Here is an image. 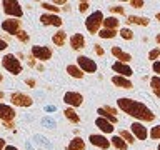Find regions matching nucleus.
Returning a JSON list of instances; mask_svg holds the SVG:
<instances>
[{
    "label": "nucleus",
    "instance_id": "1",
    "mask_svg": "<svg viewBox=\"0 0 160 150\" xmlns=\"http://www.w3.org/2000/svg\"><path fill=\"white\" fill-rule=\"evenodd\" d=\"M117 103H118L120 110H123L127 115L140 120V122H153V120H155V113L147 107V105H143L142 102H138V100L122 97V98L117 100Z\"/></svg>",
    "mask_w": 160,
    "mask_h": 150
},
{
    "label": "nucleus",
    "instance_id": "2",
    "mask_svg": "<svg viewBox=\"0 0 160 150\" xmlns=\"http://www.w3.org/2000/svg\"><path fill=\"white\" fill-rule=\"evenodd\" d=\"M2 65L5 70H8L12 75H18L22 72V63H20V60L15 57L13 53H7L5 57L2 58Z\"/></svg>",
    "mask_w": 160,
    "mask_h": 150
},
{
    "label": "nucleus",
    "instance_id": "3",
    "mask_svg": "<svg viewBox=\"0 0 160 150\" xmlns=\"http://www.w3.org/2000/svg\"><path fill=\"white\" fill-rule=\"evenodd\" d=\"M103 20H105L103 13L100 10H97V12H93L85 20V27H87V30L90 33H98V28H100V25H103Z\"/></svg>",
    "mask_w": 160,
    "mask_h": 150
},
{
    "label": "nucleus",
    "instance_id": "4",
    "mask_svg": "<svg viewBox=\"0 0 160 150\" xmlns=\"http://www.w3.org/2000/svg\"><path fill=\"white\" fill-rule=\"evenodd\" d=\"M2 7H3V12L10 15V17H15V18H20L23 15V10L20 7L18 2H13V0H3L2 2Z\"/></svg>",
    "mask_w": 160,
    "mask_h": 150
},
{
    "label": "nucleus",
    "instance_id": "5",
    "mask_svg": "<svg viewBox=\"0 0 160 150\" xmlns=\"http://www.w3.org/2000/svg\"><path fill=\"white\" fill-rule=\"evenodd\" d=\"M77 65L83 70V72H88V73L97 72V63H95L92 58L85 57V55H80V57L77 58Z\"/></svg>",
    "mask_w": 160,
    "mask_h": 150
},
{
    "label": "nucleus",
    "instance_id": "6",
    "mask_svg": "<svg viewBox=\"0 0 160 150\" xmlns=\"http://www.w3.org/2000/svg\"><path fill=\"white\" fill-rule=\"evenodd\" d=\"M13 105H17V107H30V105L33 103V100L28 97V95L25 93H20V92H15L12 93V97H10Z\"/></svg>",
    "mask_w": 160,
    "mask_h": 150
},
{
    "label": "nucleus",
    "instance_id": "7",
    "mask_svg": "<svg viewBox=\"0 0 160 150\" xmlns=\"http://www.w3.org/2000/svg\"><path fill=\"white\" fill-rule=\"evenodd\" d=\"M2 28L7 33L17 35L20 32V20H17V18H7V20H3V22H2Z\"/></svg>",
    "mask_w": 160,
    "mask_h": 150
},
{
    "label": "nucleus",
    "instance_id": "8",
    "mask_svg": "<svg viewBox=\"0 0 160 150\" xmlns=\"http://www.w3.org/2000/svg\"><path fill=\"white\" fill-rule=\"evenodd\" d=\"M32 57L38 58V60H50V57H52V50H50L48 47H40V45H35V47H32Z\"/></svg>",
    "mask_w": 160,
    "mask_h": 150
},
{
    "label": "nucleus",
    "instance_id": "9",
    "mask_svg": "<svg viewBox=\"0 0 160 150\" xmlns=\"http://www.w3.org/2000/svg\"><path fill=\"white\" fill-rule=\"evenodd\" d=\"M132 133H133V137H137L138 140H147V137H148V133L150 132H147V127H145L143 123H140V122H133L132 125Z\"/></svg>",
    "mask_w": 160,
    "mask_h": 150
},
{
    "label": "nucleus",
    "instance_id": "10",
    "mask_svg": "<svg viewBox=\"0 0 160 150\" xmlns=\"http://www.w3.org/2000/svg\"><path fill=\"white\" fill-rule=\"evenodd\" d=\"M63 102L72 105V107H80L82 102H83V97L78 92H67L63 95Z\"/></svg>",
    "mask_w": 160,
    "mask_h": 150
},
{
    "label": "nucleus",
    "instance_id": "11",
    "mask_svg": "<svg viewBox=\"0 0 160 150\" xmlns=\"http://www.w3.org/2000/svg\"><path fill=\"white\" fill-rule=\"evenodd\" d=\"M13 118H15V110L10 105L0 103V120H3L7 123V122H12Z\"/></svg>",
    "mask_w": 160,
    "mask_h": 150
},
{
    "label": "nucleus",
    "instance_id": "12",
    "mask_svg": "<svg viewBox=\"0 0 160 150\" xmlns=\"http://www.w3.org/2000/svg\"><path fill=\"white\" fill-rule=\"evenodd\" d=\"M40 22L43 25H53V27H60L62 25V18L55 13H43L40 15Z\"/></svg>",
    "mask_w": 160,
    "mask_h": 150
},
{
    "label": "nucleus",
    "instance_id": "13",
    "mask_svg": "<svg viewBox=\"0 0 160 150\" xmlns=\"http://www.w3.org/2000/svg\"><path fill=\"white\" fill-rule=\"evenodd\" d=\"M90 140V143L95 145V147H98V148H103V150H107L110 147V140H107V137H103V135H90L88 137Z\"/></svg>",
    "mask_w": 160,
    "mask_h": 150
},
{
    "label": "nucleus",
    "instance_id": "14",
    "mask_svg": "<svg viewBox=\"0 0 160 150\" xmlns=\"http://www.w3.org/2000/svg\"><path fill=\"white\" fill-rule=\"evenodd\" d=\"M112 68H113V72H117V73H120V77H130L132 75V68L128 67L127 63H122V62H115L113 65H112Z\"/></svg>",
    "mask_w": 160,
    "mask_h": 150
},
{
    "label": "nucleus",
    "instance_id": "15",
    "mask_svg": "<svg viewBox=\"0 0 160 150\" xmlns=\"http://www.w3.org/2000/svg\"><path fill=\"white\" fill-rule=\"evenodd\" d=\"M95 125H97L103 133H112L113 132V123H110L108 120L103 118V117H98L97 120H95Z\"/></svg>",
    "mask_w": 160,
    "mask_h": 150
},
{
    "label": "nucleus",
    "instance_id": "16",
    "mask_svg": "<svg viewBox=\"0 0 160 150\" xmlns=\"http://www.w3.org/2000/svg\"><path fill=\"white\" fill-rule=\"evenodd\" d=\"M112 55L115 58H118V62H122V63H127L132 60V55L127 53V52H123L122 48H118V47H112Z\"/></svg>",
    "mask_w": 160,
    "mask_h": 150
},
{
    "label": "nucleus",
    "instance_id": "17",
    "mask_svg": "<svg viewBox=\"0 0 160 150\" xmlns=\"http://www.w3.org/2000/svg\"><path fill=\"white\" fill-rule=\"evenodd\" d=\"M70 47H72L73 50H80L85 47V38L82 33H75L72 35V38H70Z\"/></svg>",
    "mask_w": 160,
    "mask_h": 150
},
{
    "label": "nucleus",
    "instance_id": "18",
    "mask_svg": "<svg viewBox=\"0 0 160 150\" xmlns=\"http://www.w3.org/2000/svg\"><path fill=\"white\" fill-rule=\"evenodd\" d=\"M112 83L115 85V87H120V88H132V87H133L132 82H130L128 78L120 77V75H115V77H112Z\"/></svg>",
    "mask_w": 160,
    "mask_h": 150
},
{
    "label": "nucleus",
    "instance_id": "19",
    "mask_svg": "<svg viewBox=\"0 0 160 150\" xmlns=\"http://www.w3.org/2000/svg\"><path fill=\"white\" fill-rule=\"evenodd\" d=\"M125 22H127V23H130V25H132V23H135V25H142V27H147L150 20H148L147 17H138V15H130V17H128L127 20H125Z\"/></svg>",
    "mask_w": 160,
    "mask_h": 150
},
{
    "label": "nucleus",
    "instance_id": "20",
    "mask_svg": "<svg viewBox=\"0 0 160 150\" xmlns=\"http://www.w3.org/2000/svg\"><path fill=\"white\" fill-rule=\"evenodd\" d=\"M110 143H112L117 150H127V145H128L122 137H120V135H115V137L110 138Z\"/></svg>",
    "mask_w": 160,
    "mask_h": 150
},
{
    "label": "nucleus",
    "instance_id": "21",
    "mask_svg": "<svg viewBox=\"0 0 160 150\" xmlns=\"http://www.w3.org/2000/svg\"><path fill=\"white\" fill-rule=\"evenodd\" d=\"M67 150H85V142L80 137H75L72 142L68 143Z\"/></svg>",
    "mask_w": 160,
    "mask_h": 150
},
{
    "label": "nucleus",
    "instance_id": "22",
    "mask_svg": "<svg viewBox=\"0 0 160 150\" xmlns=\"http://www.w3.org/2000/svg\"><path fill=\"white\" fill-rule=\"evenodd\" d=\"M67 73L72 75L73 78H82L83 77V70L78 67V65H68L67 67Z\"/></svg>",
    "mask_w": 160,
    "mask_h": 150
},
{
    "label": "nucleus",
    "instance_id": "23",
    "mask_svg": "<svg viewBox=\"0 0 160 150\" xmlns=\"http://www.w3.org/2000/svg\"><path fill=\"white\" fill-rule=\"evenodd\" d=\"M52 40H53V43L57 45V47H63L65 42H67V33L65 32H57L52 37Z\"/></svg>",
    "mask_w": 160,
    "mask_h": 150
},
{
    "label": "nucleus",
    "instance_id": "24",
    "mask_svg": "<svg viewBox=\"0 0 160 150\" xmlns=\"http://www.w3.org/2000/svg\"><path fill=\"white\" fill-rule=\"evenodd\" d=\"M118 20L115 18V17H107L103 20V27L105 28H108V30H117L118 28Z\"/></svg>",
    "mask_w": 160,
    "mask_h": 150
},
{
    "label": "nucleus",
    "instance_id": "25",
    "mask_svg": "<svg viewBox=\"0 0 160 150\" xmlns=\"http://www.w3.org/2000/svg\"><path fill=\"white\" fill-rule=\"evenodd\" d=\"M63 115H65V117H67L72 123H78V122H80V117L77 115V112H75L73 108H65Z\"/></svg>",
    "mask_w": 160,
    "mask_h": 150
},
{
    "label": "nucleus",
    "instance_id": "26",
    "mask_svg": "<svg viewBox=\"0 0 160 150\" xmlns=\"http://www.w3.org/2000/svg\"><path fill=\"white\" fill-rule=\"evenodd\" d=\"M150 87H152L153 93L157 95V97H160V77H158V75L152 77V80H150Z\"/></svg>",
    "mask_w": 160,
    "mask_h": 150
},
{
    "label": "nucleus",
    "instance_id": "27",
    "mask_svg": "<svg viewBox=\"0 0 160 150\" xmlns=\"http://www.w3.org/2000/svg\"><path fill=\"white\" fill-rule=\"evenodd\" d=\"M117 33H118L117 30H108V28H102V30L98 32V35H100L102 38H113Z\"/></svg>",
    "mask_w": 160,
    "mask_h": 150
},
{
    "label": "nucleus",
    "instance_id": "28",
    "mask_svg": "<svg viewBox=\"0 0 160 150\" xmlns=\"http://www.w3.org/2000/svg\"><path fill=\"white\" fill-rule=\"evenodd\" d=\"M97 113L100 115V117L107 118V120H108L110 123H117V117H113V115H110V113H107V112H105L103 108H98V110H97Z\"/></svg>",
    "mask_w": 160,
    "mask_h": 150
},
{
    "label": "nucleus",
    "instance_id": "29",
    "mask_svg": "<svg viewBox=\"0 0 160 150\" xmlns=\"http://www.w3.org/2000/svg\"><path fill=\"white\" fill-rule=\"evenodd\" d=\"M120 137H122L127 143H133L135 142V137L130 132H127V130H122V132H120Z\"/></svg>",
    "mask_w": 160,
    "mask_h": 150
},
{
    "label": "nucleus",
    "instance_id": "30",
    "mask_svg": "<svg viewBox=\"0 0 160 150\" xmlns=\"http://www.w3.org/2000/svg\"><path fill=\"white\" fill-rule=\"evenodd\" d=\"M148 137L153 138V140H160V125H155V127H152V130H150V133H148Z\"/></svg>",
    "mask_w": 160,
    "mask_h": 150
},
{
    "label": "nucleus",
    "instance_id": "31",
    "mask_svg": "<svg viewBox=\"0 0 160 150\" xmlns=\"http://www.w3.org/2000/svg\"><path fill=\"white\" fill-rule=\"evenodd\" d=\"M120 37L125 40H132L133 38V32L130 28H120Z\"/></svg>",
    "mask_w": 160,
    "mask_h": 150
},
{
    "label": "nucleus",
    "instance_id": "32",
    "mask_svg": "<svg viewBox=\"0 0 160 150\" xmlns=\"http://www.w3.org/2000/svg\"><path fill=\"white\" fill-rule=\"evenodd\" d=\"M15 37H17V38L20 40V42H28V40H30V37H28V33L25 32V30H20V32H18L17 35H15Z\"/></svg>",
    "mask_w": 160,
    "mask_h": 150
},
{
    "label": "nucleus",
    "instance_id": "33",
    "mask_svg": "<svg viewBox=\"0 0 160 150\" xmlns=\"http://www.w3.org/2000/svg\"><path fill=\"white\" fill-rule=\"evenodd\" d=\"M40 7L47 8V10H50V12H53V13H57V12H58V7H55L53 3H47V2H42V3H40Z\"/></svg>",
    "mask_w": 160,
    "mask_h": 150
},
{
    "label": "nucleus",
    "instance_id": "34",
    "mask_svg": "<svg viewBox=\"0 0 160 150\" xmlns=\"http://www.w3.org/2000/svg\"><path fill=\"white\" fill-rule=\"evenodd\" d=\"M160 57V48H153V50H150V53H148V60H155L157 62V58Z\"/></svg>",
    "mask_w": 160,
    "mask_h": 150
},
{
    "label": "nucleus",
    "instance_id": "35",
    "mask_svg": "<svg viewBox=\"0 0 160 150\" xmlns=\"http://www.w3.org/2000/svg\"><path fill=\"white\" fill-rule=\"evenodd\" d=\"M130 5H132V7H135V8H142L143 5H145V2H143V0H132V2H130Z\"/></svg>",
    "mask_w": 160,
    "mask_h": 150
},
{
    "label": "nucleus",
    "instance_id": "36",
    "mask_svg": "<svg viewBox=\"0 0 160 150\" xmlns=\"http://www.w3.org/2000/svg\"><path fill=\"white\" fill-rule=\"evenodd\" d=\"M110 10H112L113 13H120V15H123V13H125L123 7H120V5H115V7H110Z\"/></svg>",
    "mask_w": 160,
    "mask_h": 150
},
{
    "label": "nucleus",
    "instance_id": "37",
    "mask_svg": "<svg viewBox=\"0 0 160 150\" xmlns=\"http://www.w3.org/2000/svg\"><path fill=\"white\" fill-rule=\"evenodd\" d=\"M152 68H153V72H155V73H158V75H160V60H157V62H153Z\"/></svg>",
    "mask_w": 160,
    "mask_h": 150
},
{
    "label": "nucleus",
    "instance_id": "38",
    "mask_svg": "<svg viewBox=\"0 0 160 150\" xmlns=\"http://www.w3.org/2000/svg\"><path fill=\"white\" fill-rule=\"evenodd\" d=\"M87 8H88V2H80L78 3V10H80V12H85Z\"/></svg>",
    "mask_w": 160,
    "mask_h": 150
},
{
    "label": "nucleus",
    "instance_id": "39",
    "mask_svg": "<svg viewBox=\"0 0 160 150\" xmlns=\"http://www.w3.org/2000/svg\"><path fill=\"white\" fill-rule=\"evenodd\" d=\"M93 48H95V53H97L98 57H102V55H103V48L100 47V45H93Z\"/></svg>",
    "mask_w": 160,
    "mask_h": 150
},
{
    "label": "nucleus",
    "instance_id": "40",
    "mask_svg": "<svg viewBox=\"0 0 160 150\" xmlns=\"http://www.w3.org/2000/svg\"><path fill=\"white\" fill-rule=\"evenodd\" d=\"M103 110H105V112H107V113H110V115H113V117H115V113H117V110H115V108H112V107H102Z\"/></svg>",
    "mask_w": 160,
    "mask_h": 150
},
{
    "label": "nucleus",
    "instance_id": "41",
    "mask_svg": "<svg viewBox=\"0 0 160 150\" xmlns=\"http://www.w3.org/2000/svg\"><path fill=\"white\" fill-rule=\"evenodd\" d=\"M5 48H7V42L3 38H0V50H5Z\"/></svg>",
    "mask_w": 160,
    "mask_h": 150
},
{
    "label": "nucleus",
    "instance_id": "42",
    "mask_svg": "<svg viewBox=\"0 0 160 150\" xmlns=\"http://www.w3.org/2000/svg\"><path fill=\"white\" fill-rule=\"evenodd\" d=\"M27 85H30V87H35V80H33V78H28V80H27Z\"/></svg>",
    "mask_w": 160,
    "mask_h": 150
},
{
    "label": "nucleus",
    "instance_id": "43",
    "mask_svg": "<svg viewBox=\"0 0 160 150\" xmlns=\"http://www.w3.org/2000/svg\"><path fill=\"white\" fill-rule=\"evenodd\" d=\"M0 150H5V140L0 138Z\"/></svg>",
    "mask_w": 160,
    "mask_h": 150
},
{
    "label": "nucleus",
    "instance_id": "44",
    "mask_svg": "<svg viewBox=\"0 0 160 150\" xmlns=\"http://www.w3.org/2000/svg\"><path fill=\"white\" fill-rule=\"evenodd\" d=\"M55 5H67V2H63V0H57V2H55Z\"/></svg>",
    "mask_w": 160,
    "mask_h": 150
},
{
    "label": "nucleus",
    "instance_id": "45",
    "mask_svg": "<svg viewBox=\"0 0 160 150\" xmlns=\"http://www.w3.org/2000/svg\"><path fill=\"white\" fill-rule=\"evenodd\" d=\"M5 150H18V148L13 147V145H8V147H5Z\"/></svg>",
    "mask_w": 160,
    "mask_h": 150
},
{
    "label": "nucleus",
    "instance_id": "46",
    "mask_svg": "<svg viewBox=\"0 0 160 150\" xmlns=\"http://www.w3.org/2000/svg\"><path fill=\"white\" fill-rule=\"evenodd\" d=\"M12 127H13L12 122H7V123H5V128H12Z\"/></svg>",
    "mask_w": 160,
    "mask_h": 150
},
{
    "label": "nucleus",
    "instance_id": "47",
    "mask_svg": "<svg viewBox=\"0 0 160 150\" xmlns=\"http://www.w3.org/2000/svg\"><path fill=\"white\" fill-rule=\"evenodd\" d=\"M155 40H157V43H158V45H160V33H158V35H157V37H155Z\"/></svg>",
    "mask_w": 160,
    "mask_h": 150
},
{
    "label": "nucleus",
    "instance_id": "48",
    "mask_svg": "<svg viewBox=\"0 0 160 150\" xmlns=\"http://www.w3.org/2000/svg\"><path fill=\"white\" fill-rule=\"evenodd\" d=\"M155 17H157V20H158V22H160V12H158L157 15H155Z\"/></svg>",
    "mask_w": 160,
    "mask_h": 150
},
{
    "label": "nucleus",
    "instance_id": "49",
    "mask_svg": "<svg viewBox=\"0 0 160 150\" xmlns=\"http://www.w3.org/2000/svg\"><path fill=\"white\" fill-rule=\"evenodd\" d=\"M3 98V92H0V100H2Z\"/></svg>",
    "mask_w": 160,
    "mask_h": 150
},
{
    "label": "nucleus",
    "instance_id": "50",
    "mask_svg": "<svg viewBox=\"0 0 160 150\" xmlns=\"http://www.w3.org/2000/svg\"><path fill=\"white\" fill-rule=\"evenodd\" d=\"M2 80H3V77H2V73H0V82H2Z\"/></svg>",
    "mask_w": 160,
    "mask_h": 150
},
{
    "label": "nucleus",
    "instance_id": "51",
    "mask_svg": "<svg viewBox=\"0 0 160 150\" xmlns=\"http://www.w3.org/2000/svg\"><path fill=\"white\" fill-rule=\"evenodd\" d=\"M158 150H160V143H158Z\"/></svg>",
    "mask_w": 160,
    "mask_h": 150
}]
</instances>
